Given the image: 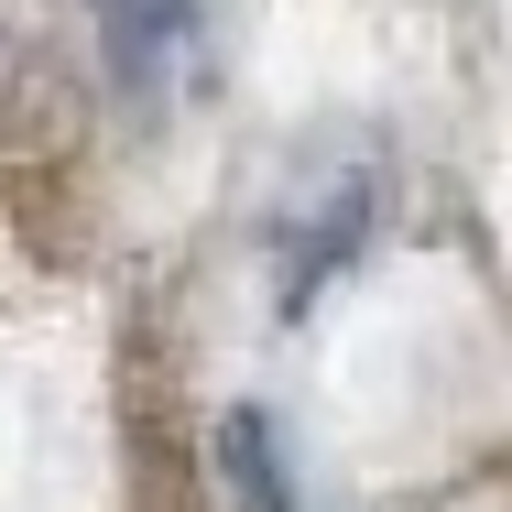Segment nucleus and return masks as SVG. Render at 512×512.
Masks as SVG:
<instances>
[{
	"mask_svg": "<svg viewBox=\"0 0 512 512\" xmlns=\"http://www.w3.org/2000/svg\"><path fill=\"white\" fill-rule=\"evenodd\" d=\"M218 469H229L240 512H295V469H284L273 414H229V425H218Z\"/></svg>",
	"mask_w": 512,
	"mask_h": 512,
	"instance_id": "nucleus-2",
	"label": "nucleus"
},
{
	"mask_svg": "<svg viewBox=\"0 0 512 512\" xmlns=\"http://www.w3.org/2000/svg\"><path fill=\"white\" fill-rule=\"evenodd\" d=\"M99 11V44L120 66L131 99H175L197 77V33H207V0H88Z\"/></svg>",
	"mask_w": 512,
	"mask_h": 512,
	"instance_id": "nucleus-1",
	"label": "nucleus"
}]
</instances>
